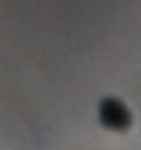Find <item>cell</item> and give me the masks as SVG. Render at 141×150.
<instances>
[{"label": "cell", "instance_id": "1", "mask_svg": "<svg viewBox=\"0 0 141 150\" xmlns=\"http://www.w3.org/2000/svg\"><path fill=\"white\" fill-rule=\"evenodd\" d=\"M100 118L103 124L112 129H124L130 124L127 110L114 98H107L103 101L100 105Z\"/></svg>", "mask_w": 141, "mask_h": 150}]
</instances>
